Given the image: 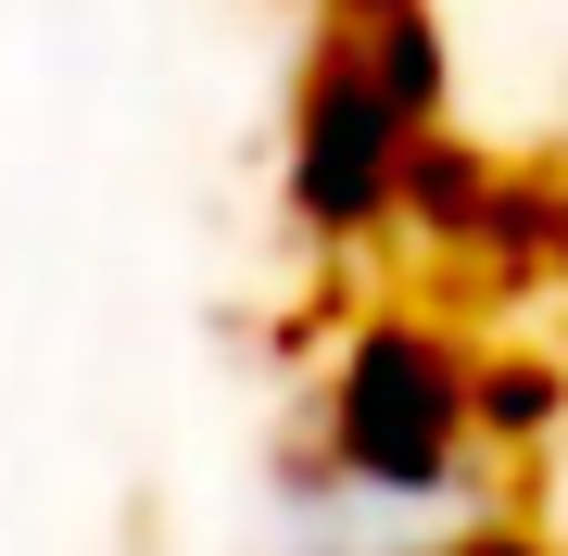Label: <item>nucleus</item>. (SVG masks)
<instances>
[{
	"instance_id": "nucleus-1",
	"label": "nucleus",
	"mask_w": 568,
	"mask_h": 556,
	"mask_svg": "<svg viewBox=\"0 0 568 556\" xmlns=\"http://www.w3.org/2000/svg\"><path fill=\"white\" fill-rule=\"evenodd\" d=\"M316 443H328V481H354L366 506H443L480 455V342L443 330L429 304L354 316L316 392Z\"/></svg>"
},
{
	"instance_id": "nucleus-3",
	"label": "nucleus",
	"mask_w": 568,
	"mask_h": 556,
	"mask_svg": "<svg viewBox=\"0 0 568 556\" xmlns=\"http://www.w3.org/2000/svg\"><path fill=\"white\" fill-rule=\"evenodd\" d=\"M493 203H506V152H480L467 127H417V152H405V241L429 266H480Z\"/></svg>"
},
{
	"instance_id": "nucleus-7",
	"label": "nucleus",
	"mask_w": 568,
	"mask_h": 556,
	"mask_svg": "<svg viewBox=\"0 0 568 556\" xmlns=\"http://www.w3.org/2000/svg\"><path fill=\"white\" fill-rule=\"evenodd\" d=\"M443 556H556V544L530 532V518H480V532H455Z\"/></svg>"
},
{
	"instance_id": "nucleus-2",
	"label": "nucleus",
	"mask_w": 568,
	"mask_h": 556,
	"mask_svg": "<svg viewBox=\"0 0 568 556\" xmlns=\"http://www.w3.org/2000/svg\"><path fill=\"white\" fill-rule=\"evenodd\" d=\"M405 152H417V114L379 89L366 26L328 13L304 51V89H291V228L328 253L405 241Z\"/></svg>"
},
{
	"instance_id": "nucleus-5",
	"label": "nucleus",
	"mask_w": 568,
	"mask_h": 556,
	"mask_svg": "<svg viewBox=\"0 0 568 556\" xmlns=\"http://www.w3.org/2000/svg\"><path fill=\"white\" fill-rule=\"evenodd\" d=\"M480 266L493 279H556L568 266V165H506V203H493Z\"/></svg>"
},
{
	"instance_id": "nucleus-4",
	"label": "nucleus",
	"mask_w": 568,
	"mask_h": 556,
	"mask_svg": "<svg viewBox=\"0 0 568 556\" xmlns=\"http://www.w3.org/2000/svg\"><path fill=\"white\" fill-rule=\"evenodd\" d=\"M556 431H568V367L530 354V342H493L480 354V443L493 455H530V443H556Z\"/></svg>"
},
{
	"instance_id": "nucleus-6",
	"label": "nucleus",
	"mask_w": 568,
	"mask_h": 556,
	"mask_svg": "<svg viewBox=\"0 0 568 556\" xmlns=\"http://www.w3.org/2000/svg\"><path fill=\"white\" fill-rule=\"evenodd\" d=\"M366 51H379V89H392V102H405L417 127H443L455 51H443V26H429V0H405V13H379V26H366Z\"/></svg>"
},
{
	"instance_id": "nucleus-8",
	"label": "nucleus",
	"mask_w": 568,
	"mask_h": 556,
	"mask_svg": "<svg viewBox=\"0 0 568 556\" xmlns=\"http://www.w3.org/2000/svg\"><path fill=\"white\" fill-rule=\"evenodd\" d=\"M328 13H342V26H379V13H405V0H328Z\"/></svg>"
}]
</instances>
